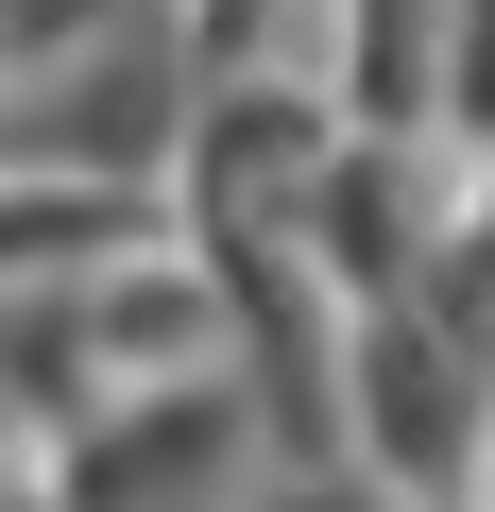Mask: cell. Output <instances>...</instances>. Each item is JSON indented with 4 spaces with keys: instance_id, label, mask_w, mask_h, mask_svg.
<instances>
[{
    "instance_id": "obj_1",
    "label": "cell",
    "mask_w": 495,
    "mask_h": 512,
    "mask_svg": "<svg viewBox=\"0 0 495 512\" xmlns=\"http://www.w3.org/2000/svg\"><path fill=\"white\" fill-rule=\"evenodd\" d=\"M222 461H239V410H222V376H205V393H171L154 427H103V444L69 461V512H188Z\"/></svg>"
}]
</instances>
